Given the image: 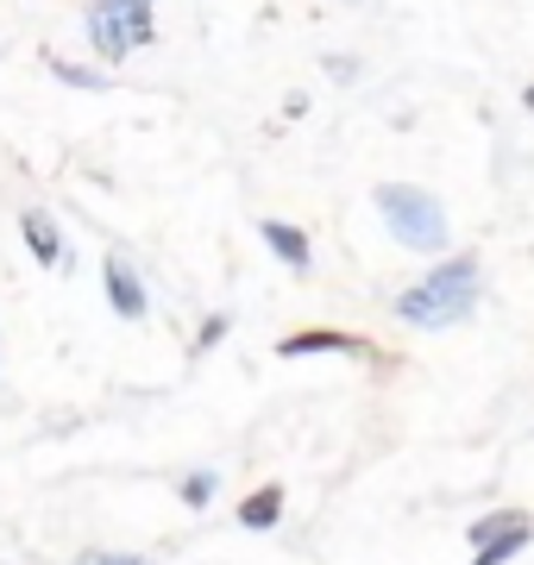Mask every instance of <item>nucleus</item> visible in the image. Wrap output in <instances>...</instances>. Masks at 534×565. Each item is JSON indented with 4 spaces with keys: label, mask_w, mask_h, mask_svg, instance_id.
Masks as SVG:
<instances>
[{
    "label": "nucleus",
    "mask_w": 534,
    "mask_h": 565,
    "mask_svg": "<svg viewBox=\"0 0 534 565\" xmlns=\"http://www.w3.org/2000/svg\"><path fill=\"white\" fill-rule=\"evenodd\" d=\"M478 289H484V264H478L472 252H459V258L434 264L415 289L396 296V321H409V327H459L478 308Z\"/></svg>",
    "instance_id": "1"
},
{
    "label": "nucleus",
    "mask_w": 534,
    "mask_h": 565,
    "mask_svg": "<svg viewBox=\"0 0 534 565\" xmlns=\"http://www.w3.org/2000/svg\"><path fill=\"white\" fill-rule=\"evenodd\" d=\"M226 327H233V315H207L202 333H195V359H207V352H214V345L226 340Z\"/></svg>",
    "instance_id": "12"
},
{
    "label": "nucleus",
    "mask_w": 534,
    "mask_h": 565,
    "mask_svg": "<svg viewBox=\"0 0 534 565\" xmlns=\"http://www.w3.org/2000/svg\"><path fill=\"white\" fill-rule=\"evenodd\" d=\"M20 233H25V245H32V258H39V264H51V270H63V264H70V245H63L57 221H51L44 207H25Z\"/></svg>",
    "instance_id": "7"
},
{
    "label": "nucleus",
    "mask_w": 534,
    "mask_h": 565,
    "mask_svg": "<svg viewBox=\"0 0 534 565\" xmlns=\"http://www.w3.org/2000/svg\"><path fill=\"white\" fill-rule=\"evenodd\" d=\"M371 202H377V214L391 226V239L403 245V252H415V258H440L452 245L447 207H440V195L421 189V182H377Z\"/></svg>",
    "instance_id": "2"
},
{
    "label": "nucleus",
    "mask_w": 534,
    "mask_h": 565,
    "mask_svg": "<svg viewBox=\"0 0 534 565\" xmlns=\"http://www.w3.org/2000/svg\"><path fill=\"white\" fill-rule=\"evenodd\" d=\"M314 352L365 359V364H396L391 352H377L365 333H346V327H302V333H284V340H277V359H314Z\"/></svg>",
    "instance_id": "4"
},
{
    "label": "nucleus",
    "mask_w": 534,
    "mask_h": 565,
    "mask_svg": "<svg viewBox=\"0 0 534 565\" xmlns=\"http://www.w3.org/2000/svg\"><path fill=\"white\" fill-rule=\"evenodd\" d=\"M214 497H221V471H207V465H202V471H189V478H183V503L189 509H207Z\"/></svg>",
    "instance_id": "11"
},
{
    "label": "nucleus",
    "mask_w": 534,
    "mask_h": 565,
    "mask_svg": "<svg viewBox=\"0 0 534 565\" xmlns=\"http://www.w3.org/2000/svg\"><path fill=\"white\" fill-rule=\"evenodd\" d=\"M328 76L333 82H359V57H328Z\"/></svg>",
    "instance_id": "15"
},
{
    "label": "nucleus",
    "mask_w": 534,
    "mask_h": 565,
    "mask_svg": "<svg viewBox=\"0 0 534 565\" xmlns=\"http://www.w3.org/2000/svg\"><path fill=\"white\" fill-rule=\"evenodd\" d=\"M51 63V76L57 82H76V88H107V76H95V70H76V63H63V57H44Z\"/></svg>",
    "instance_id": "13"
},
{
    "label": "nucleus",
    "mask_w": 534,
    "mask_h": 565,
    "mask_svg": "<svg viewBox=\"0 0 534 565\" xmlns=\"http://www.w3.org/2000/svg\"><path fill=\"white\" fill-rule=\"evenodd\" d=\"M258 239H265L270 252L296 270V277H309V270H314V245H309V233H302V226H289V221H277V214H265V221H258Z\"/></svg>",
    "instance_id": "6"
},
{
    "label": "nucleus",
    "mask_w": 534,
    "mask_h": 565,
    "mask_svg": "<svg viewBox=\"0 0 534 565\" xmlns=\"http://www.w3.org/2000/svg\"><path fill=\"white\" fill-rule=\"evenodd\" d=\"M346 7H359V0H346Z\"/></svg>",
    "instance_id": "17"
},
{
    "label": "nucleus",
    "mask_w": 534,
    "mask_h": 565,
    "mask_svg": "<svg viewBox=\"0 0 534 565\" xmlns=\"http://www.w3.org/2000/svg\"><path fill=\"white\" fill-rule=\"evenodd\" d=\"M522 522H534L528 509H491L484 522H472V527H466V541H472V546H484V541H496V534H510V527H522Z\"/></svg>",
    "instance_id": "10"
},
{
    "label": "nucleus",
    "mask_w": 534,
    "mask_h": 565,
    "mask_svg": "<svg viewBox=\"0 0 534 565\" xmlns=\"http://www.w3.org/2000/svg\"><path fill=\"white\" fill-rule=\"evenodd\" d=\"M70 565H151L145 553H76Z\"/></svg>",
    "instance_id": "14"
},
{
    "label": "nucleus",
    "mask_w": 534,
    "mask_h": 565,
    "mask_svg": "<svg viewBox=\"0 0 534 565\" xmlns=\"http://www.w3.org/2000/svg\"><path fill=\"white\" fill-rule=\"evenodd\" d=\"M88 39L107 63H120L132 44H151V0H88Z\"/></svg>",
    "instance_id": "3"
},
{
    "label": "nucleus",
    "mask_w": 534,
    "mask_h": 565,
    "mask_svg": "<svg viewBox=\"0 0 534 565\" xmlns=\"http://www.w3.org/2000/svg\"><path fill=\"white\" fill-rule=\"evenodd\" d=\"M233 515H239V527H252V534L277 527V522H284V484H277V478H265V484L252 490L246 503L233 509Z\"/></svg>",
    "instance_id": "8"
},
{
    "label": "nucleus",
    "mask_w": 534,
    "mask_h": 565,
    "mask_svg": "<svg viewBox=\"0 0 534 565\" xmlns=\"http://www.w3.org/2000/svg\"><path fill=\"white\" fill-rule=\"evenodd\" d=\"M102 282H107V302H114V315H126V321H145V282H139V270L114 252V258H102Z\"/></svg>",
    "instance_id": "5"
},
{
    "label": "nucleus",
    "mask_w": 534,
    "mask_h": 565,
    "mask_svg": "<svg viewBox=\"0 0 534 565\" xmlns=\"http://www.w3.org/2000/svg\"><path fill=\"white\" fill-rule=\"evenodd\" d=\"M528 541H534V522H522V527H510V534H496V541L472 546V565H510Z\"/></svg>",
    "instance_id": "9"
},
{
    "label": "nucleus",
    "mask_w": 534,
    "mask_h": 565,
    "mask_svg": "<svg viewBox=\"0 0 534 565\" xmlns=\"http://www.w3.org/2000/svg\"><path fill=\"white\" fill-rule=\"evenodd\" d=\"M522 107H528V114H534V82H528V88H522Z\"/></svg>",
    "instance_id": "16"
}]
</instances>
